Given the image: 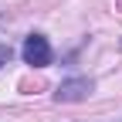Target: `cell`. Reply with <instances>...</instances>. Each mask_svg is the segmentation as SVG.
Masks as SVG:
<instances>
[{
  "label": "cell",
  "instance_id": "6da1fadb",
  "mask_svg": "<svg viewBox=\"0 0 122 122\" xmlns=\"http://www.w3.org/2000/svg\"><path fill=\"white\" fill-rule=\"evenodd\" d=\"M20 54H24V61H27L30 68H44V65H51V44H48V37H44V34H30V37L24 41Z\"/></svg>",
  "mask_w": 122,
  "mask_h": 122
},
{
  "label": "cell",
  "instance_id": "7a4b0ae2",
  "mask_svg": "<svg viewBox=\"0 0 122 122\" xmlns=\"http://www.w3.org/2000/svg\"><path fill=\"white\" fill-rule=\"evenodd\" d=\"M88 95H92V81L88 78H68V81H61L58 92H54L58 102H81Z\"/></svg>",
  "mask_w": 122,
  "mask_h": 122
},
{
  "label": "cell",
  "instance_id": "3957f363",
  "mask_svg": "<svg viewBox=\"0 0 122 122\" xmlns=\"http://www.w3.org/2000/svg\"><path fill=\"white\" fill-rule=\"evenodd\" d=\"M7 58H10V48H0V65H4Z\"/></svg>",
  "mask_w": 122,
  "mask_h": 122
}]
</instances>
